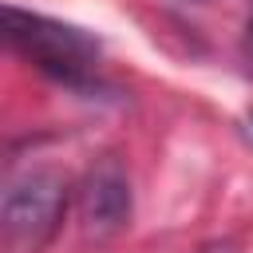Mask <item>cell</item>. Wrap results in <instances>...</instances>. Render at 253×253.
Masks as SVG:
<instances>
[{"label":"cell","mask_w":253,"mask_h":253,"mask_svg":"<svg viewBox=\"0 0 253 253\" xmlns=\"http://www.w3.org/2000/svg\"><path fill=\"white\" fill-rule=\"evenodd\" d=\"M4 40L16 55H24L32 67L51 75L55 83L87 87L99 71V43L79 28H67L40 12L4 8Z\"/></svg>","instance_id":"cell-1"},{"label":"cell","mask_w":253,"mask_h":253,"mask_svg":"<svg viewBox=\"0 0 253 253\" xmlns=\"http://www.w3.org/2000/svg\"><path fill=\"white\" fill-rule=\"evenodd\" d=\"M67 213V182L55 170H32L4 194V237L12 249L40 253Z\"/></svg>","instance_id":"cell-2"},{"label":"cell","mask_w":253,"mask_h":253,"mask_svg":"<svg viewBox=\"0 0 253 253\" xmlns=\"http://www.w3.org/2000/svg\"><path fill=\"white\" fill-rule=\"evenodd\" d=\"M79 225L87 237L107 241L130 225V178L119 158H99L79 182Z\"/></svg>","instance_id":"cell-3"},{"label":"cell","mask_w":253,"mask_h":253,"mask_svg":"<svg viewBox=\"0 0 253 253\" xmlns=\"http://www.w3.org/2000/svg\"><path fill=\"white\" fill-rule=\"evenodd\" d=\"M241 51H245V63L253 71V16H249V28H245V40H241Z\"/></svg>","instance_id":"cell-4"},{"label":"cell","mask_w":253,"mask_h":253,"mask_svg":"<svg viewBox=\"0 0 253 253\" xmlns=\"http://www.w3.org/2000/svg\"><path fill=\"white\" fill-rule=\"evenodd\" d=\"M202 253H233V245H221V241H213V245H206Z\"/></svg>","instance_id":"cell-5"}]
</instances>
